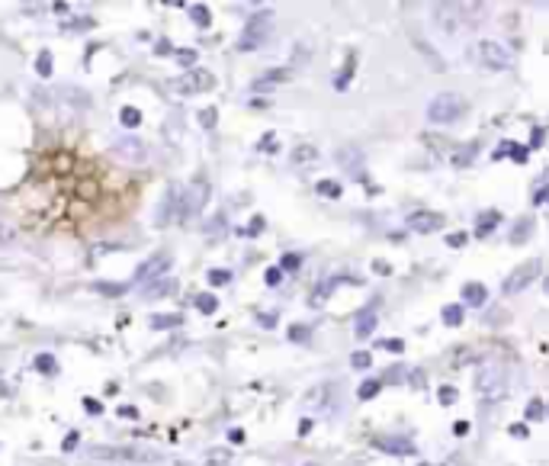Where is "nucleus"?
I'll return each instance as SVG.
<instances>
[{"label": "nucleus", "mask_w": 549, "mask_h": 466, "mask_svg": "<svg viewBox=\"0 0 549 466\" xmlns=\"http://www.w3.org/2000/svg\"><path fill=\"white\" fill-rule=\"evenodd\" d=\"M466 113V100L459 97V93H437V97L431 100V106H427V119L437 126H447V123H456V119Z\"/></svg>", "instance_id": "nucleus-1"}, {"label": "nucleus", "mask_w": 549, "mask_h": 466, "mask_svg": "<svg viewBox=\"0 0 549 466\" xmlns=\"http://www.w3.org/2000/svg\"><path fill=\"white\" fill-rule=\"evenodd\" d=\"M270 19H273L270 10H257V13L247 19L244 35L238 39V49H241V52H250V49H257V45H264L267 29H270Z\"/></svg>", "instance_id": "nucleus-2"}, {"label": "nucleus", "mask_w": 549, "mask_h": 466, "mask_svg": "<svg viewBox=\"0 0 549 466\" xmlns=\"http://www.w3.org/2000/svg\"><path fill=\"white\" fill-rule=\"evenodd\" d=\"M206 199H209V184L206 180H196V184H189L183 193H180V202H177V216L180 219H193V216H199L202 212V206H206Z\"/></svg>", "instance_id": "nucleus-3"}, {"label": "nucleus", "mask_w": 549, "mask_h": 466, "mask_svg": "<svg viewBox=\"0 0 549 466\" xmlns=\"http://www.w3.org/2000/svg\"><path fill=\"white\" fill-rule=\"evenodd\" d=\"M212 84H216V77H212L206 68H189L180 77L171 80V90H177V93H206V90H212Z\"/></svg>", "instance_id": "nucleus-4"}, {"label": "nucleus", "mask_w": 549, "mask_h": 466, "mask_svg": "<svg viewBox=\"0 0 549 466\" xmlns=\"http://www.w3.org/2000/svg\"><path fill=\"white\" fill-rule=\"evenodd\" d=\"M540 267H543L540 257H533V260H527V264L514 267V270L508 273V280H504V296H517V293H523L536 277H540Z\"/></svg>", "instance_id": "nucleus-5"}, {"label": "nucleus", "mask_w": 549, "mask_h": 466, "mask_svg": "<svg viewBox=\"0 0 549 466\" xmlns=\"http://www.w3.org/2000/svg\"><path fill=\"white\" fill-rule=\"evenodd\" d=\"M475 55H479V62H482L485 68H492V71L511 68V52L504 49V45L492 42V39H482L479 45H475Z\"/></svg>", "instance_id": "nucleus-6"}, {"label": "nucleus", "mask_w": 549, "mask_h": 466, "mask_svg": "<svg viewBox=\"0 0 549 466\" xmlns=\"http://www.w3.org/2000/svg\"><path fill=\"white\" fill-rule=\"evenodd\" d=\"M167 267H171V254H167V251H158V254H151L145 264L135 270V283H154V280H161Z\"/></svg>", "instance_id": "nucleus-7"}, {"label": "nucleus", "mask_w": 549, "mask_h": 466, "mask_svg": "<svg viewBox=\"0 0 549 466\" xmlns=\"http://www.w3.org/2000/svg\"><path fill=\"white\" fill-rule=\"evenodd\" d=\"M405 222H408V229L417 232V235H431V232H440L447 225V219L440 216V212H431V209H417Z\"/></svg>", "instance_id": "nucleus-8"}, {"label": "nucleus", "mask_w": 549, "mask_h": 466, "mask_svg": "<svg viewBox=\"0 0 549 466\" xmlns=\"http://www.w3.org/2000/svg\"><path fill=\"white\" fill-rule=\"evenodd\" d=\"M475 386L479 392H485L492 402H498V396L504 392V373H501V367H485L479 376H475Z\"/></svg>", "instance_id": "nucleus-9"}, {"label": "nucleus", "mask_w": 549, "mask_h": 466, "mask_svg": "<svg viewBox=\"0 0 549 466\" xmlns=\"http://www.w3.org/2000/svg\"><path fill=\"white\" fill-rule=\"evenodd\" d=\"M286 80H292V71L289 68H273V71H264V74L250 84V90H254V93H267V90L277 87V84H286Z\"/></svg>", "instance_id": "nucleus-10"}, {"label": "nucleus", "mask_w": 549, "mask_h": 466, "mask_svg": "<svg viewBox=\"0 0 549 466\" xmlns=\"http://www.w3.org/2000/svg\"><path fill=\"white\" fill-rule=\"evenodd\" d=\"M177 202H180V187L171 184V187H167V193H164V199H161V206H158L154 222H158V225H171V222H174V212H177Z\"/></svg>", "instance_id": "nucleus-11"}, {"label": "nucleus", "mask_w": 549, "mask_h": 466, "mask_svg": "<svg viewBox=\"0 0 549 466\" xmlns=\"http://www.w3.org/2000/svg\"><path fill=\"white\" fill-rule=\"evenodd\" d=\"M116 154L125 161H141L145 158V145H141L138 138H119L116 141Z\"/></svg>", "instance_id": "nucleus-12"}, {"label": "nucleus", "mask_w": 549, "mask_h": 466, "mask_svg": "<svg viewBox=\"0 0 549 466\" xmlns=\"http://www.w3.org/2000/svg\"><path fill=\"white\" fill-rule=\"evenodd\" d=\"M289 161H292L295 167L315 164V161H318V148H315V145H308V141H302V145H295V148L289 151Z\"/></svg>", "instance_id": "nucleus-13"}, {"label": "nucleus", "mask_w": 549, "mask_h": 466, "mask_svg": "<svg viewBox=\"0 0 549 466\" xmlns=\"http://www.w3.org/2000/svg\"><path fill=\"white\" fill-rule=\"evenodd\" d=\"M485 299H488V290L482 283H466V286H462V302H466V306L479 309V306H485Z\"/></svg>", "instance_id": "nucleus-14"}, {"label": "nucleus", "mask_w": 549, "mask_h": 466, "mask_svg": "<svg viewBox=\"0 0 549 466\" xmlns=\"http://www.w3.org/2000/svg\"><path fill=\"white\" fill-rule=\"evenodd\" d=\"M475 154H479V145H475V141H469V145H459V148H453L450 161H453V167H469V164L475 161Z\"/></svg>", "instance_id": "nucleus-15"}, {"label": "nucleus", "mask_w": 549, "mask_h": 466, "mask_svg": "<svg viewBox=\"0 0 549 466\" xmlns=\"http://www.w3.org/2000/svg\"><path fill=\"white\" fill-rule=\"evenodd\" d=\"M376 325H379V321H376V315H373V309H363V312L356 315L353 334H356V338H369V334L376 331Z\"/></svg>", "instance_id": "nucleus-16"}, {"label": "nucleus", "mask_w": 549, "mask_h": 466, "mask_svg": "<svg viewBox=\"0 0 549 466\" xmlns=\"http://www.w3.org/2000/svg\"><path fill=\"white\" fill-rule=\"evenodd\" d=\"M379 447H383L386 453H398V457H408V453H414V447L408 444V440H398V437H383V440H379Z\"/></svg>", "instance_id": "nucleus-17"}, {"label": "nucleus", "mask_w": 549, "mask_h": 466, "mask_svg": "<svg viewBox=\"0 0 549 466\" xmlns=\"http://www.w3.org/2000/svg\"><path fill=\"white\" fill-rule=\"evenodd\" d=\"M337 161H341V164H347L353 174H360V167H363V154L356 151V148H341V151H337Z\"/></svg>", "instance_id": "nucleus-18"}, {"label": "nucleus", "mask_w": 549, "mask_h": 466, "mask_svg": "<svg viewBox=\"0 0 549 466\" xmlns=\"http://www.w3.org/2000/svg\"><path fill=\"white\" fill-rule=\"evenodd\" d=\"M498 219H501V212H498V209H488V212H482V216H479V225H475V235H482V238H485V235H488V232H492L495 225H498Z\"/></svg>", "instance_id": "nucleus-19"}, {"label": "nucleus", "mask_w": 549, "mask_h": 466, "mask_svg": "<svg viewBox=\"0 0 549 466\" xmlns=\"http://www.w3.org/2000/svg\"><path fill=\"white\" fill-rule=\"evenodd\" d=\"M533 235V219H520L514 229H511V245H520V241H527V238Z\"/></svg>", "instance_id": "nucleus-20"}, {"label": "nucleus", "mask_w": 549, "mask_h": 466, "mask_svg": "<svg viewBox=\"0 0 549 466\" xmlns=\"http://www.w3.org/2000/svg\"><path fill=\"white\" fill-rule=\"evenodd\" d=\"M315 193H318V196H328V199H337V196L344 193V187H341L337 180H318V184H315Z\"/></svg>", "instance_id": "nucleus-21"}, {"label": "nucleus", "mask_w": 549, "mask_h": 466, "mask_svg": "<svg viewBox=\"0 0 549 466\" xmlns=\"http://www.w3.org/2000/svg\"><path fill=\"white\" fill-rule=\"evenodd\" d=\"M379 389H383V379H366V383H360V389H356V399L369 402V399L379 396Z\"/></svg>", "instance_id": "nucleus-22"}, {"label": "nucleus", "mask_w": 549, "mask_h": 466, "mask_svg": "<svg viewBox=\"0 0 549 466\" xmlns=\"http://www.w3.org/2000/svg\"><path fill=\"white\" fill-rule=\"evenodd\" d=\"M414 49L427 55V62H431V68H434V71H444V58H440V55H437V52L431 49V45L424 42V39H414Z\"/></svg>", "instance_id": "nucleus-23"}, {"label": "nucleus", "mask_w": 549, "mask_h": 466, "mask_svg": "<svg viewBox=\"0 0 549 466\" xmlns=\"http://www.w3.org/2000/svg\"><path fill=\"white\" fill-rule=\"evenodd\" d=\"M180 321H183V315H151L148 325H151L154 331H164V328H177Z\"/></svg>", "instance_id": "nucleus-24"}, {"label": "nucleus", "mask_w": 549, "mask_h": 466, "mask_svg": "<svg viewBox=\"0 0 549 466\" xmlns=\"http://www.w3.org/2000/svg\"><path fill=\"white\" fill-rule=\"evenodd\" d=\"M196 309H199L202 315H212V312L219 309V296H212V293H199V296H196Z\"/></svg>", "instance_id": "nucleus-25"}, {"label": "nucleus", "mask_w": 549, "mask_h": 466, "mask_svg": "<svg viewBox=\"0 0 549 466\" xmlns=\"http://www.w3.org/2000/svg\"><path fill=\"white\" fill-rule=\"evenodd\" d=\"M189 19H193L199 29H206L209 23H212V16H209V7H202V4H193V7H189Z\"/></svg>", "instance_id": "nucleus-26"}, {"label": "nucleus", "mask_w": 549, "mask_h": 466, "mask_svg": "<svg viewBox=\"0 0 549 466\" xmlns=\"http://www.w3.org/2000/svg\"><path fill=\"white\" fill-rule=\"evenodd\" d=\"M35 370L45 373V376H52V373H58V360L52 354H39V357H35Z\"/></svg>", "instance_id": "nucleus-27"}, {"label": "nucleus", "mask_w": 549, "mask_h": 466, "mask_svg": "<svg viewBox=\"0 0 549 466\" xmlns=\"http://www.w3.org/2000/svg\"><path fill=\"white\" fill-rule=\"evenodd\" d=\"M171 293H177V280H164V277H161L158 283L151 286V296H148V299H158V296H171Z\"/></svg>", "instance_id": "nucleus-28"}, {"label": "nucleus", "mask_w": 549, "mask_h": 466, "mask_svg": "<svg viewBox=\"0 0 549 466\" xmlns=\"http://www.w3.org/2000/svg\"><path fill=\"white\" fill-rule=\"evenodd\" d=\"M444 321L450 328H456V325H462V306H456V302H450V306H444Z\"/></svg>", "instance_id": "nucleus-29"}, {"label": "nucleus", "mask_w": 549, "mask_h": 466, "mask_svg": "<svg viewBox=\"0 0 549 466\" xmlns=\"http://www.w3.org/2000/svg\"><path fill=\"white\" fill-rule=\"evenodd\" d=\"M119 123L129 126V129H135L141 123V113L135 110V106H122V110H119Z\"/></svg>", "instance_id": "nucleus-30"}, {"label": "nucleus", "mask_w": 549, "mask_h": 466, "mask_svg": "<svg viewBox=\"0 0 549 466\" xmlns=\"http://www.w3.org/2000/svg\"><path fill=\"white\" fill-rule=\"evenodd\" d=\"M299 267H302V257H299V254H292V251H286L283 260H280V273H295Z\"/></svg>", "instance_id": "nucleus-31"}, {"label": "nucleus", "mask_w": 549, "mask_h": 466, "mask_svg": "<svg viewBox=\"0 0 549 466\" xmlns=\"http://www.w3.org/2000/svg\"><path fill=\"white\" fill-rule=\"evenodd\" d=\"M13 238H16V225L10 222V219L0 216V248H7L10 241H13Z\"/></svg>", "instance_id": "nucleus-32"}, {"label": "nucleus", "mask_w": 549, "mask_h": 466, "mask_svg": "<svg viewBox=\"0 0 549 466\" xmlns=\"http://www.w3.org/2000/svg\"><path fill=\"white\" fill-rule=\"evenodd\" d=\"M231 463V450H209L206 453V466H228Z\"/></svg>", "instance_id": "nucleus-33"}, {"label": "nucleus", "mask_w": 549, "mask_h": 466, "mask_svg": "<svg viewBox=\"0 0 549 466\" xmlns=\"http://www.w3.org/2000/svg\"><path fill=\"white\" fill-rule=\"evenodd\" d=\"M35 71H39V77H52V55L49 52H39V58H35Z\"/></svg>", "instance_id": "nucleus-34"}, {"label": "nucleus", "mask_w": 549, "mask_h": 466, "mask_svg": "<svg viewBox=\"0 0 549 466\" xmlns=\"http://www.w3.org/2000/svg\"><path fill=\"white\" fill-rule=\"evenodd\" d=\"M93 290H97V293H106V296H122L129 286H125V283H93Z\"/></svg>", "instance_id": "nucleus-35"}, {"label": "nucleus", "mask_w": 549, "mask_h": 466, "mask_svg": "<svg viewBox=\"0 0 549 466\" xmlns=\"http://www.w3.org/2000/svg\"><path fill=\"white\" fill-rule=\"evenodd\" d=\"M350 77H353V62H350L347 68H344L337 77H334V90H341V93H344V90L350 87Z\"/></svg>", "instance_id": "nucleus-36"}, {"label": "nucleus", "mask_w": 549, "mask_h": 466, "mask_svg": "<svg viewBox=\"0 0 549 466\" xmlns=\"http://www.w3.org/2000/svg\"><path fill=\"white\" fill-rule=\"evenodd\" d=\"M206 280H209L212 286H225V283H231V270H222V267H219V270H209Z\"/></svg>", "instance_id": "nucleus-37"}, {"label": "nucleus", "mask_w": 549, "mask_h": 466, "mask_svg": "<svg viewBox=\"0 0 549 466\" xmlns=\"http://www.w3.org/2000/svg\"><path fill=\"white\" fill-rule=\"evenodd\" d=\"M174 55H177V62H180L186 71L193 68V65H196V58H199V55H196V49H177Z\"/></svg>", "instance_id": "nucleus-38"}, {"label": "nucleus", "mask_w": 549, "mask_h": 466, "mask_svg": "<svg viewBox=\"0 0 549 466\" xmlns=\"http://www.w3.org/2000/svg\"><path fill=\"white\" fill-rule=\"evenodd\" d=\"M350 367H353V370H369V367H373V357H369L366 351H356V354L350 357Z\"/></svg>", "instance_id": "nucleus-39"}, {"label": "nucleus", "mask_w": 549, "mask_h": 466, "mask_svg": "<svg viewBox=\"0 0 549 466\" xmlns=\"http://www.w3.org/2000/svg\"><path fill=\"white\" fill-rule=\"evenodd\" d=\"M308 338H312V328H305V325H292V328H289V341L308 344Z\"/></svg>", "instance_id": "nucleus-40"}, {"label": "nucleus", "mask_w": 549, "mask_h": 466, "mask_svg": "<svg viewBox=\"0 0 549 466\" xmlns=\"http://www.w3.org/2000/svg\"><path fill=\"white\" fill-rule=\"evenodd\" d=\"M376 348H383V351H389V354H402V351H405V341H402V338H386V341H379Z\"/></svg>", "instance_id": "nucleus-41"}, {"label": "nucleus", "mask_w": 549, "mask_h": 466, "mask_svg": "<svg viewBox=\"0 0 549 466\" xmlns=\"http://www.w3.org/2000/svg\"><path fill=\"white\" fill-rule=\"evenodd\" d=\"M216 116H219L216 106H206V110H199V126H202V129H212V126H216Z\"/></svg>", "instance_id": "nucleus-42"}, {"label": "nucleus", "mask_w": 549, "mask_h": 466, "mask_svg": "<svg viewBox=\"0 0 549 466\" xmlns=\"http://www.w3.org/2000/svg\"><path fill=\"white\" fill-rule=\"evenodd\" d=\"M540 418H543V402L533 399V402L527 405V421H540Z\"/></svg>", "instance_id": "nucleus-43"}, {"label": "nucleus", "mask_w": 549, "mask_h": 466, "mask_svg": "<svg viewBox=\"0 0 549 466\" xmlns=\"http://www.w3.org/2000/svg\"><path fill=\"white\" fill-rule=\"evenodd\" d=\"M511 158H514L517 164H527V158H530V148H523V145H511Z\"/></svg>", "instance_id": "nucleus-44"}, {"label": "nucleus", "mask_w": 549, "mask_h": 466, "mask_svg": "<svg viewBox=\"0 0 549 466\" xmlns=\"http://www.w3.org/2000/svg\"><path fill=\"white\" fill-rule=\"evenodd\" d=\"M437 399L444 402V405H453V402H456V389H453V386H440V389H437Z\"/></svg>", "instance_id": "nucleus-45"}, {"label": "nucleus", "mask_w": 549, "mask_h": 466, "mask_svg": "<svg viewBox=\"0 0 549 466\" xmlns=\"http://www.w3.org/2000/svg\"><path fill=\"white\" fill-rule=\"evenodd\" d=\"M466 241H469L466 232H450V235H447V245H450V248H462Z\"/></svg>", "instance_id": "nucleus-46"}, {"label": "nucleus", "mask_w": 549, "mask_h": 466, "mask_svg": "<svg viewBox=\"0 0 549 466\" xmlns=\"http://www.w3.org/2000/svg\"><path fill=\"white\" fill-rule=\"evenodd\" d=\"M405 379V367H392V370H386V383H402Z\"/></svg>", "instance_id": "nucleus-47"}, {"label": "nucleus", "mask_w": 549, "mask_h": 466, "mask_svg": "<svg viewBox=\"0 0 549 466\" xmlns=\"http://www.w3.org/2000/svg\"><path fill=\"white\" fill-rule=\"evenodd\" d=\"M264 280H267V286H280V280H283V273H280V267H270V270L264 273Z\"/></svg>", "instance_id": "nucleus-48"}, {"label": "nucleus", "mask_w": 549, "mask_h": 466, "mask_svg": "<svg viewBox=\"0 0 549 466\" xmlns=\"http://www.w3.org/2000/svg\"><path fill=\"white\" fill-rule=\"evenodd\" d=\"M260 232H264V219H260V216H257L254 222H250L247 229H241V235H260Z\"/></svg>", "instance_id": "nucleus-49"}, {"label": "nucleus", "mask_w": 549, "mask_h": 466, "mask_svg": "<svg viewBox=\"0 0 549 466\" xmlns=\"http://www.w3.org/2000/svg\"><path fill=\"white\" fill-rule=\"evenodd\" d=\"M206 232H209V235H222V232H225V219H222V216H216V222H209V225H206Z\"/></svg>", "instance_id": "nucleus-50"}, {"label": "nucleus", "mask_w": 549, "mask_h": 466, "mask_svg": "<svg viewBox=\"0 0 549 466\" xmlns=\"http://www.w3.org/2000/svg\"><path fill=\"white\" fill-rule=\"evenodd\" d=\"M83 412H87V415H100L103 405H100L97 399H83Z\"/></svg>", "instance_id": "nucleus-51"}, {"label": "nucleus", "mask_w": 549, "mask_h": 466, "mask_svg": "<svg viewBox=\"0 0 549 466\" xmlns=\"http://www.w3.org/2000/svg\"><path fill=\"white\" fill-rule=\"evenodd\" d=\"M257 148H260V151H270V154H273V151H277V141H273V135H264V138H260V145H257Z\"/></svg>", "instance_id": "nucleus-52"}, {"label": "nucleus", "mask_w": 549, "mask_h": 466, "mask_svg": "<svg viewBox=\"0 0 549 466\" xmlns=\"http://www.w3.org/2000/svg\"><path fill=\"white\" fill-rule=\"evenodd\" d=\"M533 202H536V206H543V202H546V184H543V180H540V184H536V193H533Z\"/></svg>", "instance_id": "nucleus-53"}, {"label": "nucleus", "mask_w": 549, "mask_h": 466, "mask_svg": "<svg viewBox=\"0 0 549 466\" xmlns=\"http://www.w3.org/2000/svg\"><path fill=\"white\" fill-rule=\"evenodd\" d=\"M373 270H376V273H383V277H389V273H392V267L386 264V260H373Z\"/></svg>", "instance_id": "nucleus-54"}, {"label": "nucleus", "mask_w": 549, "mask_h": 466, "mask_svg": "<svg viewBox=\"0 0 549 466\" xmlns=\"http://www.w3.org/2000/svg\"><path fill=\"white\" fill-rule=\"evenodd\" d=\"M77 440H80V434H77V431H71V434L65 437V450H74V447H77Z\"/></svg>", "instance_id": "nucleus-55"}, {"label": "nucleus", "mask_w": 549, "mask_h": 466, "mask_svg": "<svg viewBox=\"0 0 549 466\" xmlns=\"http://www.w3.org/2000/svg\"><path fill=\"white\" fill-rule=\"evenodd\" d=\"M543 135H546V132H543V126H536V129H533V141H530V145H533V148H540V145H543Z\"/></svg>", "instance_id": "nucleus-56"}, {"label": "nucleus", "mask_w": 549, "mask_h": 466, "mask_svg": "<svg viewBox=\"0 0 549 466\" xmlns=\"http://www.w3.org/2000/svg\"><path fill=\"white\" fill-rule=\"evenodd\" d=\"M154 52H158V55H167V52H174V45L167 42V39H161L158 45H154Z\"/></svg>", "instance_id": "nucleus-57"}, {"label": "nucleus", "mask_w": 549, "mask_h": 466, "mask_svg": "<svg viewBox=\"0 0 549 466\" xmlns=\"http://www.w3.org/2000/svg\"><path fill=\"white\" fill-rule=\"evenodd\" d=\"M228 440H231V444H241V440H244V431H241V428H231V431H228Z\"/></svg>", "instance_id": "nucleus-58"}, {"label": "nucleus", "mask_w": 549, "mask_h": 466, "mask_svg": "<svg viewBox=\"0 0 549 466\" xmlns=\"http://www.w3.org/2000/svg\"><path fill=\"white\" fill-rule=\"evenodd\" d=\"M511 434H514V437H527L530 431H527V424H511Z\"/></svg>", "instance_id": "nucleus-59"}, {"label": "nucleus", "mask_w": 549, "mask_h": 466, "mask_svg": "<svg viewBox=\"0 0 549 466\" xmlns=\"http://www.w3.org/2000/svg\"><path fill=\"white\" fill-rule=\"evenodd\" d=\"M257 321H260L264 328H273V325H277V315H273V312H270V315H260Z\"/></svg>", "instance_id": "nucleus-60"}, {"label": "nucleus", "mask_w": 549, "mask_h": 466, "mask_svg": "<svg viewBox=\"0 0 549 466\" xmlns=\"http://www.w3.org/2000/svg\"><path fill=\"white\" fill-rule=\"evenodd\" d=\"M119 415H122V418H138V409H132V405H122V409H119Z\"/></svg>", "instance_id": "nucleus-61"}, {"label": "nucleus", "mask_w": 549, "mask_h": 466, "mask_svg": "<svg viewBox=\"0 0 549 466\" xmlns=\"http://www.w3.org/2000/svg\"><path fill=\"white\" fill-rule=\"evenodd\" d=\"M511 145H514V141H504V145H501V148H495V161H498V158H504V154L511 151Z\"/></svg>", "instance_id": "nucleus-62"}, {"label": "nucleus", "mask_w": 549, "mask_h": 466, "mask_svg": "<svg viewBox=\"0 0 549 466\" xmlns=\"http://www.w3.org/2000/svg\"><path fill=\"white\" fill-rule=\"evenodd\" d=\"M312 424H315L312 418H302V421H299V434H308V431H312Z\"/></svg>", "instance_id": "nucleus-63"}, {"label": "nucleus", "mask_w": 549, "mask_h": 466, "mask_svg": "<svg viewBox=\"0 0 549 466\" xmlns=\"http://www.w3.org/2000/svg\"><path fill=\"white\" fill-rule=\"evenodd\" d=\"M453 431H456V434L462 437V434H466V431H469V421H456V424H453Z\"/></svg>", "instance_id": "nucleus-64"}]
</instances>
